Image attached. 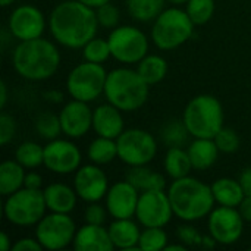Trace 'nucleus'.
I'll use <instances>...</instances> for the list:
<instances>
[{
    "label": "nucleus",
    "mask_w": 251,
    "mask_h": 251,
    "mask_svg": "<svg viewBox=\"0 0 251 251\" xmlns=\"http://www.w3.org/2000/svg\"><path fill=\"white\" fill-rule=\"evenodd\" d=\"M49 28L60 46L82 49L97 34L99 21L96 9L78 0H65L51 10Z\"/></svg>",
    "instance_id": "nucleus-1"
},
{
    "label": "nucleus",
    "mask_w": 251,
    "mask_h": 251,
    "mask_svg": "<svg viewBox=\"0 0 251 251\" xmlns=\"http://www.w3.org/2000/svg\"><path fill=\"white\" fill-rule=\"evenodd\" d=\"M12 63L22 78L28 81H44L57 72L60 53L51 41L38 37L19 41L12 53Z\"/></svg>",
    "instance_id": "nucleus-2"
},
{
    "label": "nucleus",
    "mask_w": 251,
    "mask_h": 251,
    "mask_svg": "<svg viewBox=\"0 0 251 251\" xmlns=\"http://www.w3.org/2000/svg\"><path fill=\"white\" fill-rule=\"evenodd\" d=\"M168 196L175 216L185 222H196L207 218L216 203L212 185H207L190 175L174 179L168 190Z\"/></svg>",
    "instance_id": "nucleus-3"
},
{
    "label": "nucleus",
    "mask_w": 251,
    "mask_h": 251,
    "mask_svg": "<svg viewBox=\"0 0 251 251\" xmlns=\"http://www.w3.org/2000/svg\"><path fill=\"white\" fill-rule=\"evenodd\" d=\"M150 85L140 76L137 69L118 68L107 72L104 97L122 112H134L143 107L149 99Z\"/></svg>",
    "instance_id": "nucleus-4"
},
{
    "label": "nucleus",
    "mask_w": 251,
    "mask_h": 251,
    "mask_svg": "<svg viewBox=\"0 0 251 251\" xmlns=\"http://www.w3.org/2000/svg\"><path fill=\"white\" fill-rule=\"evenodd\" d=\"M182 121L194 138H215L224 128L222 103L210 94L193 97L184 109Z\"/></svg>",
    "instance_id": "nucleus-5"
},
{
    "label": "nucleus",
    "mask_w": 251,
    "mask_h": 251,
    "mask_svg": "<svg viewBox=\"0 0 251 251\" xmlns=\"http://www.w3.org/2000/svg\"><path fill=\"white\" fill-rule=\"evenodd\" d=\"M194 26L187 10L179 7L163 9L153 22L151 40L160 50H175L191 38Z\"/></svg>",
    "instance_id": "nucleus-6"
},
{
    "label": "nucleus",
    "mask_w": 251,
    "mask_h": 251,
    "mask_svg": "<svg viewBox=\"0 0 251 251\" xmlns=\"http://www.w3.org/2000/svg\"><path fill=\"white\" fill-rule=\"evenodd\" d=\"M47 204L43 190L21 188L6 197L3 213L9 224L16 226H34L46 215Z\"/></svg>",
    "instance_id": "nucleus-7"
},
{
    "label": "nucleus",
    "mask_w": 251,
    "mask_h": 251,
    "mask_svg": "<svg viewBox=\"0 0 251 251\" xmlns=\"http://www.w3.org/2000/svg\"><path fill=\"white\" fill-rule=\"evenodd\" d=\"M106 78L107 72L101 63L85 60L69 72L66 78V91L72 99L90 103L104 94Z\"/></svg>",
    "instance_id": "nucleus-8"
},
{
    "label": "nucleus",
    "mask_w": 251,
    "mask_h": 251,
    "mask_svg": "<svg viewBox=\"0 0 251 251\" xmlns=\"http://www.w3.org/2000/svg\"><path fill=\"white\" fill-rule=\"evenodd\" d=\"M107 41L112 57L125 65L138 63L149 51V38L137 26H116L109 34Z\"/></svg>",
    "instance_id": "nucleus-9"
},
{
    "label": "nucleus",
    "mask_w": 251,
    "mask_h": 251,
    "mask_svg": "<svg viewBox=\"0 0 251 251\" xmlns=\"http://www.w3.org/2000/svg\"><path fill=\"white\" fill-rule=\"evenodd\" d=\"M76 226L69 213L50 212L35 225V238L44 250H63L74 243Z\"/></svg>",
    "instance_id": "nucleus-10"
},
{
    "label": "nucleus",
    "mask_w": 251,
    "mask_h": 251,
    "mask_svg": "<svg viewBox=\"0 0 251 251\" xmlns=\"http://www.w3.org/2000/svg\"><path fill=\"white\" fill-rule=\"evenodd\" d=\"M118 157L128 166L149 165L157 153L154 137L140 128L125 129L118 138Z\"/></svg>",
    "instance_id": "nucleus-11"
},
{
    "label": "nucleus",
    "mask_w": 251,
    "mask_h": 251,
    "mask_svg": "<svg viewBox=\"0 0 251 251\" xmlns=\"http://www.w3.org/2000/svg\"><path fill=\"white\" fill-rule=\"evenodd\" d=\"M174 215L175 213L169 196L163 190H151V191L140 193L135 218L141 226L165 228L171 222Z\"/></svg>",
    "instance_id": "nucleus-12"
},
{
    "label": "nucleus",
    "mask_w": 251,
    "mask_h": 251,
    "mask_svg": "<svg viewBox=\"0 0 251 251\" xmlns=\"http://www.w3.org/2000/svg\"><path fill=\"white\" fill-rule=\"evenodd\" d=\"M207 226L212 238L221 246L235 244L244 231V219L237 207L219 206L207 216Z\"/></svg>",
    "instance_id": "nucleus-13"
},
{
    "label": "nucleus",
    "mask_w": 251,
    "mask_h": 251,
    "mask_svg": "<svg viewBox=\"0 0 251 251\" xmlns=\"http://www.w3.org/2000/svg\"><path fill=\"white\" fill-rule=\"evenodd\" d=\"M81 151L72 141L56 138L44 147V166L54 174L68 175L81 168Z\"/></svg>",
    "instance_id": "nucleus-14"
},
{
    "label": "nucleus",
    "mask_w": 251,
    "mask_h": 251,
    "mask_svg": "<svg viewBox=\"0 0 251 251\" xmlns=\"http://www.w3.org/2000/svg\"><path fill=\"white\" fill-rule=\"evenodd\" d=\"M7 28L19 41L34 40L43 35L46 29V18L38 7L32 4H21L10 13Z\"/></svg>",
    "instance_id": "nucleus-15"
},
{
    "label": "nucleus",
    "mask_w": 251,
    "mask_h": 251,
    "mask_svg": "<svg viewBox=\"0 0 251 251\" xmlns=\"http://www.w3.org/2000/svg\"><path fill=\"white\" fill-rule=\"evenodd\" d=\"M74 188L78 197L87 203H96L106 197L109 191V179L99 165H85L75 172Z\"/></svg>",
    "instance_id": "nucleus-16"
},
{
    "label": "nucleus",
    "mask_w": 251,
    "mask_h": 251,
    "mask_svg": "<svg viewBox=\"0 0 251 251\" xmlns=\"http://www.w3.org/2000/svg\"><path fill=\"white\" fill-rule=\"evenodd\" d=\"M104 199L109 216L113 219H126L135 216L140 191L125 179L113 184Z\"/></svg>",
    "instance_id": "nucleus-17"
},
{
    "label": "nucleus",
    "mask_w": 251,
    "mask_h": 251,
    "mask_svg": "<svg viewBox=\"0 0 251 251\" xmlns=\"http://www.w3.org/2000/svg\"><path fill=\"white\" fill-rule=\"evenodd\" d=\"M62 132L69 138H81L93 128V110L88 103L72 99L59 113Z\"/></svg>",
    "instance_id": "nucleus-18"
},
{
    "label": "nucleus",
    "mask_w": 251,
    "mask_h": 251,
    "mask_svg": "<svg viewBox=\"0 0 251 251\" xmlns=\"http://www.w3.org/2000/svg\"><path fill=\"white\" fill-rule=\"evenodd\" d=\"M122 110L110 104L109 101L97 106L93 110V129L99 137H106L116 140L124 129Z\"/></svg>",
    "instance_id": "nucleus-19"
},
{
    "label": "nucleus",
    "mask_w": 251,
    "mask_h": 251,
    "mask_svg": "<svg viewBox=\"0 0 251 251\" xmlns=\"http://www.w3.org/2000/svg\"><path fill=\"white\" fill-rule=\"evenodd\" d=\"M72 247L75 251H112L115 249L109 229L93 224H85L76 229Z\"/></svg>",
    "instance_id": "nucleus-20"
},
{
    "label": "nucleus",
    "mask_w": 251,
    "mask_h": 251,
    "mask_svg": "<svg viewBox=\"0 0 251 251\" xmlns=\"http://www.w3.org/2000/svg\"><path fill=\"white\" fill-rule=\"evenodd\" d=\"M47 210L56 213H71L76 207L78 194L75 188H71L62 182H53L43 190Z\"/></svg>",
    "instance_id": "nucleus-21"
},
{
    "label": "nucleus",
    "mask_w": 251,
    "mask_h": 251,
    "mask_svg": "<svg viewBox=\"0 0 251 251\" xmlns=\"http://www.w3.org/2000/svg\"><path fill=\"white\" fill-rule=\"evenodd\" d=\"M107 229L115 249L124 251L140 250L138 241H140L141 231L131 218L115 219V222H112Z\"/></svg>",
    "instance_id": "nucleus-22"
},
{
    "label": "nucleus",
    "mask_w": 251,
    "mask_h": 251,
    "mask_svg": "<svg viewBox=\"0 0 251 251\" xmlns=\"http://www.w3.org/2000/svg\"><path fill=\"white\" fill-rule=\"evenodd\" d=\"M187 151L191 159L193 169L197 171H207L212 168L221 153L213 138H196L190 143Z\"/></svg>",
    "instance_id": "nucleus-23"
},
{
    "label": "nucleus",
    "mask_w": 251,
    "mask_h": 251,
    "mask_svg": "<svg viewBox=\"0 0 251 251\" xmlns=\"http://www.w3.org/2000/svg\"><path fill=\"white\" fill-rule=\"evenodd\" d=\"M212 193L215 197V201L219 206L226 207H238L240 203L244 200L246 193L243 190V185L238 181L232 178H219L212 184Z\"/></svg>",
    "instance_id": "nucleus-24"
},
{
    "label": "nucleus",
    "mask_w": 251,
    "mask_h": 251,
    "mask_svg": "<svg viewBox=\"0 0 251 251\" xmlns=\"http://www.w3.org/2000/svg\"><path fill=\"white\" fill-rule=\"evenodd\" d=\"M125 179L129 184H132L140 193L151 191V190H165V185H166L165 176L150 169L147 165L129 166Z\"/></svg>",
    "instance_id": "nucleus-25"
},
{
    "label": "nucleus",
    "mask_w": 251,
    "mask_h": 251,
    "mask_svg": "<svg viewBox=\"0 0 251 251\" xmlns=\"http://www.w3.org/2000/svg\"><path fill=\"white\" fill-rule=\"evenodd\" d=\"M25 175V168L16 159L4 160L0 165V194L7 197L24 188Z\"/></svg>",
    "instance_id": "nucleus-26"
},
{
    "label": "nucleus",
    "mask_w": 251,
    "mask_h": 251,
    "mask_svg": "<svg viewBox=\"0 0 251 251\" xmlns=\"http://www.w3.org/2000/svg\"><path fill=\"white\" fill-rule=\"evenodd\" d=\"M163 166L166 174L172 179L188 176L193 169L191 159L188 156V151L184 150V147H169L163 159Z\"/></svg>",
    "instance_id": "nucleus-27"
},
{
    "label": "nucleus",
    "mask_w": 251,
    "mask_h": 251,
    "mask_svg": "<svg viewBox=\"0 0 251 251\" xmlns=\"http://www.w3.org/2000/svg\"><path fill=\"white\" fill-rule=\"evenodd\" d=\"M137 72L149 84H159L168 74V62L159 54H147L137 63Z\"/></svg>",
    "instance_id": "nucleus-28"
},
{
    "label": "nucleus",
    "mask_w": 251,
    "mask_h": 251,
    "mask_svg": "<svg viewBox=\"0 0 251 251\" xmlns=\"http://www.w3.org/2000/svg\"><path fill=\"white\" fill-rule=\"evenodd\" d=\"M87 156H88L91 163L99 165V166L113 162L118 157L116 140L97 135V138L90 143L88 150H87Z\"/></svg>",
    "instance_id": "nucleus-29"
},
{
    "label": "nucleus",
    "mask_w": 251,
    "mask_h": 251,
    "mask_svg": "<svg viewBox=\"0 0 251 251\" xmlns=\"http://www.w3.org/2000/svg\"><path fill=\"white\" fill-rule=\"evenodd\" d=\"M166 0H126L129 15L140 22L154 21L165 7Z\"/></svg>",
    "instance_id": "nucleus-30"
},
{
    "label": "nucleus",
    "mask_w": 251,
    "mask_h": 251,
    "mask_svg": "<svg viewBox=\"0 0 251 251\" xmlns=\"http://www.w3.org/2000/svg\"><path fill=\"white\" fill-rule=\"evenodd\" d=\"M15 159L25 169H35L40 165H44V147L34 141H25L18 146Z\"/></svg>",
    "instance_id": "nucleus-31"
},
{
    "label": "nucleus",
    "mask_w": 251,
    "mask_h": 251,
    "mask_svg": "<svg viewBox=\"0 0 251 251\" xmlns=\"http://www.w3.org/2000/svg\"><path fill=\"white\" fill-rule=\"evenodd\" d=\"M190 131L187 129L184 121L172 119L160 131V138L168 147H184L188 143Z\"/></svg>",
    "instance_id": "nucleus-32"
},
{
    "label": "nucleus",
    "mask_w": 251,
    "mask_h": 251,
    "mask_svg": "<svg viewBox=\"0 0 251 251\" xmlns=\"http://www.w3.org/2000/svg\"><path fill=\"white\" fill-rule=\"evenodd\" d=\"M35 131L44 140H56L62 132L60 118L51 112H43L35 119Z\"/></svg>",
    "instance_id": "nucleus-33"
},
{
    "label": "nucleus",
    "mask_w": 251,
    "mask_h": 251,
    "mask_svg": "<svg viewBox=\"0 0 251 251\" xmlns=\"http://www.w3.org/2000/svg\"><path fill=\"white\" fill-rule=\"evenodd\" d=\"M168 234L163 228L153 226V228H144L140 235L138 247L144 251H160L165 250L168 246Z\"/></svg>",
    "instance_id": "nucleus-34"
},
{
    "label": "nucleus",
    "mask_w": 251,
    "mask_h": 251,
    "mask_svg": "<svg viewBox=\"0 0 251 251\" xmlns=\"http://www.w3.org/2000/svg\"><path fill=\"white\" fill-rule=\"evenodd\" d=\"M185 10L194 25H204L213 18L215 0H188Z\"/></svg>",
    "instance_id": "nucleus-35"
},
{
    "label": "nucleus",
    "mask_w": 251,
    "mask_h": 251,
    "mask_svg": "<svg viewBox=\"0 0 251 251\" xmlns=\"http://www.w3.org/2000/svg\"><path fill=\"white\" fill-rule=\"evenodd\" d=\"M82 54L84 59L88 62H94V63H104L110 56V46L109 41L104 38H97L94 37L93 40H90L84 47H82Z\"/></svg>",
    "instance_id": "nucleus-36"
},
{
    "label": "nucleus",
    "mask_w": 251,
    "mask_h": 251,
    "mask_svg": "<svg viewBox=\"0 0 251 251\" xmlns=\"http://www.w3.org/2000/svg\"><path fill=\"white\" fill-rule=\"evenodd\" d=\"M215 143L219 149L221 153H235L240 147V137L232 128H222L216 135H215Z\"/></svg>",
    "instance_id": "nucleus-37"
},
{
    "label": "nucleus",
    "mask_w": 251,
    "mask_h": 251,
    "mask_svg": "<svg viewBox=\"0 0 251 251\" xmlns=\"http://www.w3.org/2000/svg\"><path fill=\"white\" fill-rule=\"evenodd\" d=\"M96 15H97V21H99V26L103 28H116L118 22H119V10L115 4L104 3L101 6H99L96 9Z\"/></svg>",
    "instance_id": "nucleus-38"
},
{
    "label": "nucleus",
    "mask_w": 251,
    "mask_h": 251,
    "mask_svg": "<svg viewBox=\"0 0 251 251\" xmlns=\"http://www.w3.org/2000/svg\"><path fill=\"white\" fill-rule=\"evenodd\" d=\"M16 132V122L13 119L12 115L1 112L0 115V144L1 146H7Z\"/></svg>",
    "instance_id": "nucleus-39"
},
{
    "label": "nucleus",
    "mask_w": 251,
    "mask_h": 251,
    "mask_svg": "<svg viewBox=\"0 0 251 251\" xmlns=\"http://www.w3.org/2000/svg\"><path fill=\"white\" fill-rule=\"evenodd\" d=\"M107 215H109L107 209L103 207L101 204H99V201H96V203H88V206L84 212V219H85V224L104 225Z\"/></svg>",
    "instance_id": "nucleus-40"
},
{
    "label": "nucleus",
    "mask_w": 251,
    "mask_h": 251,
    "mask_svg": "<svg viewBox=\"0 0 251 251\" xmlns=\"http://www.w3.org/2000/svg\"><path fill=\"white\" fill-rule=\"evenodd\" d=\"M176 235H178L179 241L182 244H185L187 247H190V246H203V241H204V237L194 226H190V225L179 226L178 231H176Z\"/></svg>",
    "instance_id": "nucleus-41"
},
{
    "label": "nucleus",
    "mask_w": 251,
    "mask_h": 251,
    "mask_svg": "<svg viewBox=\"0 0 251 251\" xmlns=\"http://www.w3.org/2000/svg\"><path fill=\"white\" fill-rule=\"evenodd\" d=\"M13 251H41L44 250L43 246L38 243L37 238H21L18 240L13 246H12Z\"/></svg>",
    "instance_id": "nucleus-42"
},
{
    "label": "nucleus",
    "mask_w": 251,
    "mask_h": 251,
    "mask_svg": "<svg viewBox=\"0 0 251 251\" xmlns=\"http://www.w3.org/2000/svg\"><path fill=\"white\" fill-rule=\"evenodd\" d=\"M41 185H43V178L40 174L37 172H29L25 175V182H24V187L25 188H29V190H41Z\"/></svg>",
    "instance_id": "nucleus-43"
},
{
    "label": "nucleus",
    "mask_w": 251,
    "mask_h": 251,
    "mask_svg": "<svg viewBox=\"0 0 251 251\" xmlns=\"http://www.w3.org/2000/svg\"><path fill=\"white\" fill-rule=\"evenodd\" d=\"M240 215L243 216V219L246 222H251V197L250 196H246L244 200L240 203V206L237 207Z\"/></svg>",
    "instance_id": "nucleus-44"
},
{
    "label": "nucleus",
    "mask_w": 251,
    "mask_h": 251,
    "mask_svg": "<svg viewBox=\"0 0 251 251\" xmlns=\"http://www.w3.org/2000/svg\"><path fill=\"white\" fill-rule=\"evenodd\" d=\"M240 182L243 185V190L246 193V196H250L251 197V168H247L241 176H240Z\"/></svg>",
    "instance_id": "nucleus-45"
},
{
    "label": "nucleus",
    "mask_w": 251,
    "mask_h": 251,
    "mask_svg": "<svg viewBox=\"0 0 251 251\" xmlns=\"http://www.w3.org/2000/svg\"><path fill=\"white\" fill-rule=\"evenodd\" d=\"M12 243H10V238L6 232H1L0 234V250L1 251H9L12 250Z\"/></svg>",
    "instance_id": "nucleus-46"
},
{
    "label": "nucleus",
    "mask_w": 251,
    "mask_h": 251,
    "mask_svg": "<svg viewBox=\"0 0 251 251\" xmlns=\"http://www.w3.org/2000/svg\"><path fill=\"white\" fill-rule=\"evenodd\" d=\"M7 103V85L4 84V81L0 82V107L4 109Z\"/></svg>",
    "instance_id": "nucleus-47"
},
{
    "label": "nucleus",
    "mask_w": 251,
    "mask_h": 251,
    "mask_svg": "<svg viewBox=\"0 0 251 251\" xmlns=\"http://www.w3.org/2000/svg\"><path fill=\"white\" fill-rule=\"evenodd\" d=\"M78 1H81V3H84V4H87V6L93 7V9H97L99 6H101L104 3H109L110 0H78Z\"/></svg>",
    "instance_id": "nucleus-48"
},
{
    "label": "nucleus",
    "mask_w": 251,
    "mask_h": 251,
    "mask_svg": "<svg viewBox=\"0 0 251 251\" xmlns=\"http://www.w3.org/2000/svg\"><path fill=\"white\" fill-rule=\"evenodd\" d=\"M165 250L166 251H185L187 250V246L185 244H168L166 247H165Z\"/></svg>",
    "instance_id": "nucleus-49"
},
{
    "label": "nucleus",
    "mask_w": 251,
    "mask_h": 251,
    "mask_svg": "<svg viewBox=\"0 0 251 251\" xmlns=\"http://www.w3.org/2000/svg\"><path fill=\"white\" fill-rule=\"evenodd\" d=\"M166 1H169L172 4H187L188 0H166Z\"/></svg>",
    "instance_id": "nucleus-50"
},
{
    "label": "nucleus",
    "mask_w": 251,
    "mask_h": 251,
    "mask_svg": "<svg viewBox=\"0 0 251 251\" xmlns=\"http://www.w3.org/2000/svg\"><path fill=\"white\" fill-rule=\"evenodd\" d=\"M13 1H15V0H0V4H1L3 7H7V6H10Z\"/></svg>",
    "instance_id": "nucleus-51"
},
{
    "label": "nucleus",
    "mask_w": 251,
    "mask_h": 251,
    "mask_svg": "<svg viewBox=\"0 0 251 251\" xmlns=\"http://www.w3.org/2000/svg\"><path fill=\"white\" fill-rule=\"evenodd\" d=\"M250 250H251V249H250Z\"/></svg>",
    "instance_id": "nucleus-52"
}]
</instances>
